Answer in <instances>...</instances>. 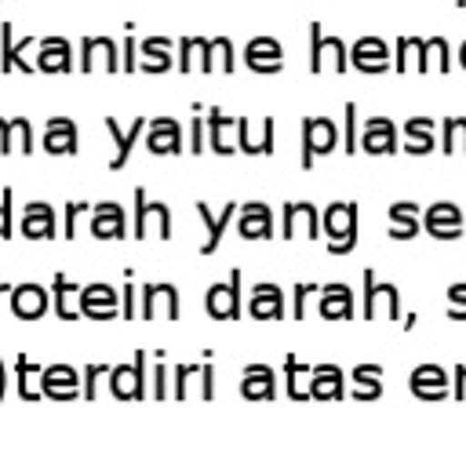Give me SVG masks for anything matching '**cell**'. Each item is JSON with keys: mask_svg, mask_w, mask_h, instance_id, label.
I'll return each instance as SVG.
<instances>
[{"mask_svg": "<svg viewBox=\"0 0 466 466\" xmlns=\"http://www.w3.org/2000/svg\"><path fill=\"white\" fill-rule=\"evenodd\" d=\"M393 69L397 73H422V40L397 36L393 40Z\"/></svg>", "mask_w": 466, "mask_h": 466, "instance_id": "ab89813d", "label": "cell"}, {"mask_svg": "<svg viewBox=\"0 0 466 466\" xmlns=\"http://www.w3.org/2000/svg\"><path fill=\"white\" fill-rule=\"evenodd\" d=\"M182 299L171 280H146L138 288V313L142 320H178Z\"/></svg>", "mask_w": 466, "mask_h": 466, "instance_id": "52a82bcc", "label": "cell"}, {"mask_svg": "<svg viewBox=\"0 0 466 466\" xmlns=\"http://www.w3.org/2000/svg\"><path fill=\"white\" fill-rule=\"evenodd\" d=\"M273 149H277V142H273V116H262V127H255L251 116H237V153L269 157Z\"/></svg>", "mask_w": 466, "mask_h": 466, "instance_id": "44dd1931", "label": "cell"}, {"mask_svg": "<svg viewBox=\"0 0 466 466\" xmlns=\"http://www.w3.org/2000/svg\"><path fill=\"white\" fill-rule=\"evenodd\" d=\"M459 66H462V69H466V40H462V44H459Z\"/></svg>", "mask_w": 466, "mask_h": 466, "instance_id": "be15d7a7", "label": "cell"}, {"mask_svg": "<svg viewBox=\"0 0 466 466\" xmlns=\"http://www.w3.org/2000/svg\"><path fill=\"white\" fill-rule=\"evenodd\" d=\"M386 215H390V240H411L422 233V208L415 200H393Z\"/></svg>", "mask_w": 466, "mask_h": 466, "instance_id": "d6a6232c", "label": "cell"}, {"mask_svg": "<svg viewBox=\"0 0 466 466\" xmlns=\"http://www.w3.org/2000/svg\"><path fill=\"white\" fill-rule=\"evenodd\" d=\"M346 393V371L339 364H313L309 371V400H339Z\"/></svg>", "mask_w": 466, "mask_h": 466, "instance_id": "1f68e13d", "label": "cell"}, {"mask_svg": "<svg viewBox=\"0 0 466 466\" xmlns=\"http://www.w3.org/2000/svg\"><path fill=\"white\" fill-rule=\"evenodd\" d=\"M208 146L218 157H233L237 153V116H226L218 106L208 109Z\"/></svg>", "mask_w": 466, "mask_h": 466, "instance_id": "4dcf8cb0", "label": "cell"}, {"mask_svg": "<svg viewBox=\"0 0 466 466\" xmlns=\"http://www.w3.org/2000/svg\"><path fill=\"white\" fill-rule=\"evenodd\" d=\"M441 149L448 157L466 153V116H444L441 120Z\"/></svg>", "mask_w": 466, "mask_h": 466, "instance_id": "f6af8a7d", "label": "cell"}, {"mask_svg": "<svg viewBox=\"0 0 466 466\" xmlns=\"http://www.w3.org/2000/svg\"><path fill=\"white\" fill-rule=\"evenodd\" d=\"M40 371H44V364L29 360L25 353H18V357H15V390H18V397H22V400H40V397H44Z\"/></svg>", "mask_w": 466, "mask_h": 466, "instance_id": "74e56055", "label": "cell"}, {"mask_svg": "<svg viewBox=\"0 0 466 466\" xmlns=\"http://www.w3.org/2000/svg\"><path fill=\"white\" fill-rule=\"evenodd\" d=\"M197 371H200V364H189V360H178L175 364V397L178 400L189 397V382L197 379Z\"/></svg>", "mask_w": 466, "mask_h": 466, "instance_id": "11a10c76", "label": "cell"}, {"mask_svg": "<svg viewBox=\"0 0 466 466\" xmlns=\"http://www.w3.org/2000/svg\"><path fill=\"white\" fill-rule=\"evenodd\" d=\"M87 229L95 240H120L127 237V211L116 200H95L87 215Z\"/></svg>", "mask_w": 466, "mask_h": 466, "instance_id": "9a60e30c", "label": "cell"}, {"mask_svg": "<svg viewBox=\"0 0 466 466\" xmlns=\"http://www.w3.org/2000/svg\"><path fill=\"white\" fill-rule=\"evenodd\" d=\"M36 69L40 73H73V44L66 36H44L36 40Z\"/></svg>", "mask_w": 466, "mask_h": 466, "instance_id": "83f0119b", "label": "cell"}, {"mask_svg": "<svg viewBox=\"0 0 466 466\" xmlns=\"http://www.w3.org/2000/svg\"><path fill=\"white\" fill-rule=\"evenodd\" d=\"M4 291H11V284H4V280H0V295H4Z\"/></svg>", "mask_w": 466, "mask_h": 466, "instance_id": "03108f58", "label": "cell"}, {"mask_svg": "<svg viewBox=\"0 0 466 466\" xmlns=\"http://www.w3.org/2000/svg\"><path fill=\"white\" fill-rule=\"evenodd\" d=\"M248 313H251V320H280L284 317V288L273 280H258L248 291Z\"/></svg>", "mask_w": 466, "mask_h": 466, "instance_id": "4316f807", "label": "cell"}, {"mask_svg": "<svg viewBox=\"0 0 466 466\" xmlns=\"http://www.w3.org/2000/svg\"><path fill=\"white\" fill-rule=\"evenodd\" d=\"M204 66H208V40L182 36L178 40V73H204Z\"/></svg>", "mask_w": 466, "mask_h": 466, "instance_id": "60d3db41", "label": "cell"}, {"mask_svg": "<svg viewBox=\"0 0 466 466\" xmlns=\"http://www.w3.org/2000/svg\"><path fill=\"white\" fill-rule=\"evenodd\" d=\"M400 135H404V146H400L404 153L426 157L433 149V142H437V120L433 116H408L404 127H400Z\"/></svg>", "mask_w": 466, "mask_h": 466, "instance_id": "836d02e7", "label": "cell"}, {"mask_svg": "<svg viewBox=\"0 0 466 466\" xmlns=\"http://www.w3.org/2000/svg\"><path fill=\"white\" fill-rule=\"evenodd\" d=\"M40 386L47 400H73L80 397V371L73 364H44Z\"/></svg>", "mask_w": 466, "mask_h": 466, "instance_id": "484cf974", "label": "cell"}, {"mask_svg": "<svg viewBox=\"0 0 466 466\" xmlns=\"http://www.w3.org/2000/svg\"><path fill=\"white\" fill-rule=\"evenodd\" d=\"M80 317H91V320L120 317V291L113 284H106V280L80 284Z\"/></svg>", "mask_w": 466, "mask_h": 466, "instance_id": "4fadbf2b", "label": "cell"}, {"mask_svg": "<svg viewBox=\"0 0 466 466\" xmlns=\"http://www.w3.org/2000/svg\"><path fill=\"white\" fill-rule=\"evenodd\" d=\"M102 124H106V131H109V138L116 146L113 160H109V171H120V167H127V160H131V153H135V146H138V138L146 131V116H135L131 127H120L116 116H102Z\"/></svg>", "mask_w": 466, "mask_h": 466, "instance_id": "7402d4cb", "label": "cell"}, {"mask_svg": "<svg viewBox=\"0 0 466 466\" xmlns=\"http://www.w3.org/2000/svg\"><path fill=\"white\" fill-rule=\"evenodd\" d=\"M197 382H200V397L211 400L215 397V364H211V357H204V364L197 371Z\"/></svg>", "mask_w": 466, "mask_h": 466, "instance_id": "91938a15", "label": "cell"}, {"mask_svg": "<svg viewBox=\"0 0 466 466\" xmlns=\"http://www.w3.org/2000/svg\"><path fill=\"white\" fill-rule=\"evenodd\" d=\"M233 66H237L233 40H229V36L208 40V66H204V73H233Z\"/></svg>", "mask_w": 466, "mask_h": 466, "instance_id": "ee69618b", "label": "cell"}, {"mask_svg": "<svg viewBox=\"0 0 466 466\" xmlns=\"http://www.w3.org/2000/svg\"><path fill=\"white\" fill-rule=\"evenodd\" d=\"M4 131H7V120L0 116V153H4Z\"/></svg>", "mask_w": 466, "mask_h": 466, "instance_id": "e7e4bbea", "label": "cell"}, {"mask_svg": "<svg viewBox=\"0 0 466 466\" xmlns=\"http://www.w3.org/2000/svg\"><path fill=\"white\" fill-rule=\"evenodd\" d=\"M171 40L167 36H146L138 40V69L142 73H167L171 69Z\"/></svg>", "mask_w": 466, "mask_h": 466, "instance_id": "8d00e7d4", "label": "cell"}, {"mask_svg": "<svg viewBox=\"0 0 466 466\" xmlns=\"http://www.w3.org/2000/svg\"><path fill=\"white\" fill-rule=\"evenodd\" d=\"M146 149L153 157H178L186 149V131L175 116H153L146 120Z\"/></svg>", "mask_w": 466, "mask_h": 466, "instance_id": "7c38bea8", "label": "cell"}, {"mask_svg": "<svg viewBox=\"0 0 466 466\" xmlns=\"http://www.w3.org/2000/svg\"><path fill=\"white\" fill-rule=\"evenodd\" d=\"M451 397L455 400H466V364H455L451 368Z\"/></svg>", "mask_w": 466, "mask_h": 466, "instance_id": "94428289", "label": "cell"}, {"mask_svg": "<svg viewBox=\"0 0 466 466\" xmlns=\"http://www.w3.org/2000/svg\"><path fill=\"white\" fill-rule=\"evenodd\" d=\"M382 364H371V360H364V364H353L350 368V393H353V400H379L382 397Z\"/></svg>", "mask_w": 466, "mask_h": 466, "instance_id": "d590c367", "label": "cell"}, {"mask_svg": "<svg viewBox=\"0 0 466 466\" xmlns=\"http://www.w3.org/2000/svg\"><path fill=\"white\" fill-rule=\"evenodd\" d=\"M317 313L324 320H346V317H353V288L342 284V280L320 284V291H317Z\"/></svg>", "mask_w": 466, "mask_h": 466, "instance_id": "f1b7e54d", "label": "cell"}, {"mask_svg": "<svg viewBox=\"0 0 466 466\" xmlns=\"http://www.w3.org/2000/svg\"><path fill=\"white\" fill-rule=\"evenodd\" d=\"M51 309L58 313V320H76L80 317V284L69 273L51 277Z\"/></svg>", "mask_w": 466, "mask_h": 466, "instance_id": "e575fe53", "label": "cell"}, {"mask_svg": "<svg viewBox=\"0 0 466 466\" xmlns=\"http://www.w3.org/2000/svg\"><path fill=\"white\" fill-rule=\"evenodd\" d=\"M15 69V29L11 22L0 25V73H11Z\"/></svg>", "mask_w": 466, "mask_h": 466, "instance_id": "db71d44e", "label": "cell"}, {"mask_svg": "<svg viewBox=\"0 0 466 466\" xmlns=\"http://www.w3.org/2000/svg\"><path fill=\"white\" fill-rule=\"evenodd\" d=\"M357 146L368 157H390V153L400 149V131H397V124L390 116H371V120H364Z\"/></svg>", "mask_w": 466, "mask_h": 466, "instance_id": "e0dca14e", "label": "cell"}, {"mask_svg": "<svg viewBox=\"0 0 466 466\" xmlns=\"http://www.w3.org/2000/svg\"><path fill=\"white\" fill-rule=\"evenodd\" d=\"M138 69V40H120V73H135Z\"/></svg>", "mask_w": 466, "mask_h": 466, "instance_id": "680465c9", "label": "cell"}, {"mask_svg": "<svg viewBox=\"0 0 466 466\" xmlns=\"http://www.w3.org/2000/svg\"><path fill=\"white\" fill-rule=\"evenodd\" d=\"M455 7H466V0H455Z\"/></svg>", "mask_w": 466, "mask_h": 466, "instance_id": "003e7915", "label": "cell"}, {"mask_svg": "<svg viewBox=\"0 0 466 466\" xmlns=\"http://www.w3.org/2000/svg\"><path fill=\"white\" fill-rule=\"evenodd\" d=\"M277 368H269V364H244V371H240V393L248 397V400H273L277 397Z\"/></svg>", "mask_w": 466, "mask_h": 466, "instance_id": "f546056e", "label": "cell"}, {"mask_svg": "<svg viewBox=\"0 0 466 466\" xmlns=\"http://www.w3.org/2000/svg\"><path fill=\"white\" fill-rule=\"evenodd\" d=\"M448 320H466V280L448 284Z\"/></svg>", "mask_w": 466, "mask_h": 466, "instance_id": "f907efd6", "label": "cell"}, {"mask_svg": "<svg viewBox=\"0 0 466 466\" xmlns=\"http://www.w3.org/2000/svg\"><path fill=\"white\" fill-rule=\"evenodd\" d=\"M131 237H171V208L164 200H146V189L135 186V215H131Z\"/></svg>", "mask_w": 466, "mask_h": 466, "instance_id": "3957f363", "label": "cell"}, {"mask_svg": "<svg viewBox=\"0 0 466 466\" xmlns=\"http://www.w3.org/2000/svg\"><path fill=\"white\" fill-rule=\"evenodd\" d=\"M33 124H29V116H11L7 120V131H4V153H22V157H29L33 153Z\"/></svg>", "mask_w": 466, "mask_h": 466, "instance_id": "b9f144b4", "label": "cell"}, {"mask_svg": "<svg viewBox=\"0 0 466 466\" xmlns=\"http://www.w3.org/2000/svg\"><path fill=\"white\" fill-rule=\"evenodd\" d=\"M138 313V288L131 280V273H124V284H120V317L124 320H135Z\"/></svg>", "mask_w": 466, "mask_h": 466, "instance_id": "816d5d0a", "label": "cell"}, {"mask_svg": "<svg viewBox=\"0 0 466 466\" xmlns=\"http://www.w3.org/2000/svg\"><path fill=\"white\" fill-rule=\"evenodd\" d=\"M106 371H109V364H87V368L80 371V393H84L87 400L98 397V379H106Z\"/></svg>", "mask_w": 466, "mask_h": 466, "instance_id": "f5cc1de1", "label": "cell"}, {"mask_svg": "<svg viewBox=\"0 0 466 466\" xmlns=\"http://www.w3.org/2000/svg\"><path fill=\"white\" fill-rule=\"evenodd\" d=\"M44 153L51 157H73L80 149V131H76V120L69 116H51L44 124V138H40Z\"/></svg>", "mask_w": 466, "mask_h": 466, "instance_id": "d4e9b609", "label": "cell"}, {"mask_svg": "<svg viewBox=\"0 0 466 466\" xmlns=\"http://www.w3.org/2000/svg\"><path fill=\"white\" fill-rule=\"evenodd\" d=\"M193 157L204 153V116H200V106H193V120H189V146H186Z\"/></svg>", "mask_w": 466, "mask_h": 466, "instance_id": "6f0895ef", "label": "cell"}, {"mask_svg": "<svg viewBox=\"0 0 466 466\" xmlns=\"http://www.w3.org/2000/svg\"><path fill=\"white\" fill-rule=\"evenodd\" d=\"M80 73H120V47L113 36L80 40Z\"/></svg>", "mask_w": 466, "mask_h": 466, "instance_id": "5bb4252c", "label": "cell"}, {"mask_svg": "<svg viewBox=\"0 0 466 466\" xmlns=\"http://www.w3.org/2000/svg\"><path fill=\"white\" fill-rule=\"evenodd\" d=\"M193 211H197V218H200V226H204L200 255H215V251L222 248V237H226L229 222L237 218V200H226V204H222L218 211H211V204L197 200V204H193Z\"/></svg>", "mask_w": 466, "mask_h": 466, "instance_id": "8fae6325", "label": "cell"}, {"mask_svg": "<svg viewBox=\"0 0 466 466\" xmlns=\"http://www.w3.org/2000/svg\"><path fill=\"white\" fill-rule=\"evenodd\" d=\"M317 291H320L317 280H299V284H291V317H295V320L306 317V302H309V295H317Z\"/></svg>", "mask_w": 466, "mask_h": 466, "instance_id": "681fc988", "label": "cell"}, {"mask_svg": "<svg viewBox=\"0 0 466 466\" xmlns=\"http://www.w3.org/2000/svg\"><path fill=\"white\" fill-rule=\"evenodd\" d=\"M11 309L15 317L22 320H36L51 309V288L36 284V280H22V284H11Z\"/></svg>", "mask_w": 466, "mask_h": 466, "instance_id": "603a6c76", "label": "cell"}, {"mask_svg": "<svg viewBox=\"0 0 466 466\" xmlns=\"http://www.w3.org/2000/svg\"><path fill=\"white\" fill-rule=\"evenodd\" d=\"M240 280H244V277H240V269L233 266L226 280L208 284V291H204V309H208V317H215V320H237V317H240V309H244Z\"/></svg>", "mask_w": 466, "mask_h": 466, "instance_id": "8992f818", "label": "cell"}, {"mask_svg": "<svg viewBox=\"0 0 466 466\" xmlns=\"http://www.w3.org/2000/svg\"><path fill=\"white\" fill-rule=\"evenodd\" d=\"M408 390L419 397V400H441L451 393V371L426 360V364H415L411 375H408Z\"/></svg>", "mask_w": 466, "mask_h": 466, "instance_id": "ac0fdd59", "label": "cell"}, {"mask_svg": "<svg viewBox=\"0 0 466 466\" xmlns=\"http://www.w3.org/2000/svg\"><path fill=\"white\" fill-rule=\"evenodd\" d=\"M350 66L360 73H386L393 66V44L379 36H360L350 44Z\"/></svg>", "mask_w": 466, "mask_h": 466, "instance_id": "d6986e66", "label": "cell"}, {"mask_svg": "<svg viewBox=\"0 0 466 466\" xmlns=\"http://www.w3.org/2000/svg\"><path fill=\"white\" fill-rule=\"evenodd\" d=\"M55 229H58V215H55V208L47 200H25L22 204L18 233L25 240H51V237H58Z\"/></svg>", "mask_w": 466, "mask_h": 466, "instance_id": "ffe728a7", "label": "cell"}, {"mask_svg": "<svg viewBox=\"0 0 466 466\" xmlns=\"http://www.w3.org/2000/svg\"><path fill=\"white\" fill-rule=\"evenodd\" d=\"M280 237L284 240H295V237L320 240V208L309 200H288L280 208Z\"/></svg>", "mask_w": 466, "mask_h": 466, "instance_id": "9c48e42d", "label": "cell"}, {"mask_svg": "<svg viewBox=\"0 0 466 466\" xmlns=\"http://www.w3.org/2000/svg\"><path fill=\"white\" fill-rule=\"evenodd\" d=\"M357 138H360V127H357V102H346V109H342V149H346V157H353V153L360 149Z\"/></svg>", "mask_w": 466, "mask_h": 466, "instance_id": "c3c4849f", "label": "cell"}, {"mask_svg": "<svg viewBox=\"0 0 466 466\" xmlns=\"http://www.w3.org/2000/svg\"><path fill=\"white\" fill-rule=\"evenodd\" d=\"M339 146V124L331 116H302V157L299 164L309 171L317 157H328Z\"/></svg>", "mask_w": 466, "mask_h": 466, "instance_id": "ba28073f", "label": "cell"}, {"mask_svg": "<svg viewBox=\"0 0 466 466\" xmlns=\"http://www.w3.org/2000/svg\"><path fill=\"white\" fill-rule=\"evenodd\" d=\"M91 215V204L87 200H69L66 208H62V237L66 240H73L76 233H80V222Z\"/></svg>", "mask_w": 466, "mask_h": 466, "instance_id": "bcb514c9", "label": "cell"}, {"mask_svg": "<svg viewBox=\"0 0 466 466\" xmlns=\"http://www.w3.org/2000/svg\"><path fill=\"white\" fill-rule=\"evenodd\" d=\"M149 397L153 400H167L171 397V371H167L160 350H157V360H153V371H149Z\"/></svg>", "mask_w": 466, "mask_h": 466, "instance_id": "7dc6e473", "label": "cell"}, {"mask_svg": "<svg viewBox=\"0 0 466 466\" xmlns=\"http://www.w3.org/2000/svg\"><path fill=\"white\" fill-rule=\"evenodd\" d=\"M451 69V47L444 36L422 40V73H448Z\"/></svg>", "mask_w": 466, "mask_h": 466, "instance_id": "7bdbcfd3", "label": "cell"}, {"mask_svg": "<svg viewBox=\"0 0 466 466\" xmlns=\"http://www.w3.org/2000/svg\"><path fill=\"white\" fill-rule=\"evenodd\" d=\"M244 66L251 69V73H280V66H284V47H280V40L277 36H255V40H248L244 44Z\"/></svg>", "mask_w": 466, "mask_h": 466, "instance_id": "cb8c5ba5", "label": "cell"}, {"mask_svg": "<svg viewBox=\"0 0 466 466\" xmlns=\"http://www.w3.org/2000/svg\"><path fill=\"white\" fill-rule=\"evenodd\" d=\"M237 233H240L244 240H269V237H277L273 208L262 204V200H244V204H237Z\"/></svg>", "mask_w": 466, "mask_h": 466, "instance_id": "2e32d148", "label": "cell"}, {"mask_svg": "<svg viewBox=\"0 0 466 466\" xmlns=\"http://www.w3.org/2000/svg\"><path fill=\"white\" fill-rule=\"evenodd\" d=\"M11 200H15V189H0V240H7L15 233V215H11Z\"/></svg>", "mask_w": 466, "mask_h": 466, "instance_id": "9f6ffc18", "label": "cell"}, {"mask_svg": "<svg viewBox=\"0 0 466 466\" xmlns=\"http://www.w3.org/2000/svg\"><path fill=\"white\" fill-rule=\"evenodd\" d=\"M106 386L116 400H142L149 393L146 390V350H135V357L124 364H109Z\"/></svg>", "mask_w": 466, "mask_h": 466, "instance_id": "5b68a950", "label": "cell"}, {"mask_svg": "<svg viewBox=\"0 0 466 466\" xmlns=\"http://www.w3.org/2000/svg\"><path fill=\"white\" fill-rule=\"evenodd\" d=\"M7 382H11V375H7V368H4V357H0V404H4V393H7Z\"/></svg>", "mask_w": 466, "mask_h": 466, "instance_id": "6125c7cd", "label": "cell"}, {"mask_svg": "<svg viewBox=\"0 0 466 466\" xmlns=\"http://www.w3.org/2000/svg\"><path fill=\"white\" fill-rule=\"evenodd\" d=\"M320 237L328 240V255H350L360 237V208L353 200H331L320 211Z\"/></svg>", "mask_w": 466, "mask_h": 466, "instance_id": "6da1fadb", "label": "cell"}, {"mask_svg": "<svg viewBox=\"0 0 466 466\" xmlns=\"http://www.w3.org/2000/svg\"><path fill=\"white\" fill-rule=\"evenodd\" d=\"M466 229V215L455 200H433L422 211V233H430L433 240H459Z\"/></svg>", "mask_w": 466, "mask_h": 466, "instance_id": "30bf717a", "label": "cell"}, {"mask_svg": "<svg viewBox=\"0 0 466 466\" xmlns=\"http://www.w3.org/2000/svg\"><path fill=\"white\" fill-rule=\"evenodd\" d=\"M350 69V47L331 36L320 33V22L309 25V73H346Z\"/></svg>", "mask_w": 466, "mask_h": 466, "instance_id": "277c9868", "label": "cell"}, {"mask_svg": "<svg viewBox=\"0 0 466 466\" xmlns=\"http://www.w3.org/2000/svg\"><path fill=\"white\" fill-rule=\"evenodd\" d=\"M364 306H360V313H364V320H379V317H386V320H400V288L393 284V280H379L375 277V269H364Z\"/></svg>", "mask_w": 466, "mask_h": 466, "instance_id": "7a4b0ae2", "label": "cell"}, {"mask_svg": "<svg viewBox=\"0 0 466 466\" xmlns=\"http://www.w3.org/2000/svg\"><path fill=\"white\" fill-rule=\"evenodd\" d=\"M309 371H313V364L299 360L295 353L284 357V390L291 400H309Z\"/></svg>", "mask_w": 466, "mask_h": 466, "instance_id": "f35d334b", "label": "cell"}]
</instances>
